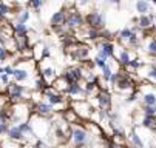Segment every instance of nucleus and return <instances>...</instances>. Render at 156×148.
<instances>
[{
	"mask_svg": "<svg viewBox=\"0 0 156 148\" xmlns=\"http://www.w3.org/2000/svg\"><path fill=\"white\" fill-rule=\"evenodd\" d=\"M6 96L9 102L17 103V102H23L25 96H31V93H28V90L23 85H20L19 82H14V83H8L6 85Z\"/></svg>",
	"mask_w": 156,
	"mask_h": 148,
	"instance_id": "obj_1",
	"label": "nucleus"
},
{
	"mask_svg": "<svg viewBox=\"0 0 156 148\" xmlns=\"http://www.w3.org/2000/svg\"><path fill=\"white\" fill-rule=\"evenodd\" d=\"M71 108L77 113V116L80 119H90L93 114H94V110H93V105L85 100V99H77V100H73L71 102Z\"/></svg>",
	"mask_w": 156,
	"mask_h": 148,
	"instance_id": "obj_2",
	"label": "nucleus"
},
{
	"mask_svg": "<svg viewBox=\"0 0 156 148\" xmlns=\"http://www.w3.org/2000/svg\"><path fill=\"white\" fill-rule=\"evenodd\" d=\"M83 23H85V17L82 15V12L79 9H76V8L66 9V22H65V25L70 29H80V28H83Z\"/></svg>",
	"mask_w": 156,
	"mask_h": 148,
	"instance_id": "obj_3",
	"label": "nucleus"
},
{
	"mask_svg": "<svg viewBox=\"0 0 156 148\" xmlns=\"http://www.w3.org/2000/svg\"><path fill=\"white\" fill-rule=\"evenodd\" d=\"M85 25L90 26V28L102 29L104 25H105V17H104V14L99 12V11H90V12L85 15Z\"/></svg>",
	"mask_w": 156,
	"mask_h": 148,
	"instance_id": "obj_4",
	"label": "nucleus"
},
{
	"mask_svg": "<svg viewBox=\"0 0 156 148\" xmlns=\"http://www.w3.org/2000/svg\"><path fill=\"white\" fill-rule=\"evenodd\" d=\"M60 76H63L68 83H79L83 79L82 67H68L63 71V74H60Z\"/></svg>",
	"mask_w": 156,
	"mask_h": 148,
	"instance_id": "obj_5",
	"label": "nucleus"
},
{
	"mask_svg": "<svg viewBox=\"0 0 156 148\" xmlns=\"http://www.w3.org/2000/svg\"><path fill=\"white\" fill-rule=\"evenodd\" d=\"M94 99L98 100V107H99L101 110L110 111V108H111V94H110L107 90H101L99 94H98Z\"/></svg>",
	"mask_w": 156,
	"mask_h": 148,
	"instance_id": "obj_6",
	"label": "nucleus"
},
{
	"mask_svg": "<svg viewBox=\"0 0 156 148\" xmlns=\"http://www.w3.org/2000/svg\"><path fill=\"white\" fill-rule=\"evenodd\" d=\"M87 137H88V134H87L85 128H80V126H74V128H73V131H71V140L74 142V146L76 148L77 146H82L87 142Z\"/></svg>",
	"mask_w": 156,
	"mask_h": 148,
	"instance_id": "obj_7",
	"label": "nucleus"
},
{
	"mask_svg": "<svg viewBox=\"0 0 156 148\" xmlns=\"http://www.w3.org/2000/svg\"><path fill=\"white\" fill-rule=\"evenodd\" d=\"M65 22H66V11L60 9V11H56L53 14V17L50 20V25H51V28L57 29L60 26H65Z\"/></svg>",
	"mask_w": 156,
	"mask_h": 148,
	"instance_id": "obj_8",
	"label": "nucleus"
},
{
	"mask_svg": "<svg viewBox=\"0 0 156 148\" xmlns=\"http://www.w3.org/2000/svg\"><path fill=\"white\" fill-rule=\"evenodd\" d=\"M12 40H14V43H16V50L17 53H22V51H25V50H30V43H28V34L25 36H22V34H14L12 36Z\"/></svg>",
	"mask_w": 156,
	"mask_h": 148,
	"instance_id": "obj_9",
	"label": "nucleus"
},
{
	"mask_svg": "<svg viewBox=\"0 0 156 148\" xmlns=\"http://www.w3.org/2000/svg\"><path fill=\"white\" fill-rule=\"evenodd\" d=\"M65 94L68 96V97H79V96H87L83 87H80L79 83H68V87H66L65 90Z\"/></svg>",
	"mask_w": 156,
	"mask_h": 148,
	"instance_id": "obj_10",
	"label": "nucleus"
},
{
	"mask_svg": "<svg viewBox=\"0 0 156 148\" xmlns=\"http://www.w3.org/2000/svg\"><path fill=\"white\" fill-rule=\"evenodd\" d=\"M17 68H14V73H12V77L16 82H23L30 77V71L27 67H22V63H16Z\"/></svg>",
	"mask_w": 156,
	"mask_h": 148,
	"instance_id": "obj_11",
	"label": "nucleus"
},
{
	"mask_svg": "<svg viewBox=\"0 0 156 148\" xmlns=\"http://www.w3.org/2000/svg\"><path fill=\"white\" fill-rule=\"evenodd\" d=\"M36 113L40 117H50L53 114V105L51 103H45V102H39L36 105Z\"/></svg>",
	"mask_w": 156,
	"mask_h": 148,
	"instance_id": "obj_12",
	"label": "nucleus"
},
{
	"mask_svg": "<svg viewBox=\"0 0 156 148\" xmlns=\"http://www.w3.org/2000/svg\"><path fill=\"white\" fill-rule=\"evenodd\" d=\"M99 50H102L108 57H115L116 56V46L111 40H102L101 39V43H99Z\"/></svg>",
	"mask_w": 156,
	"mask_h": 148,
	"instance_id": "obj_13",
	"label": "nucleus"
},
{
	"mask_svg": "<svg viewBox=\"0 0 156 148\" xmlns=\"http://www.w3.org/2000/svg\"><path fill=\"white\" fill-rule=\"evenodd\" d=\"M40 76L43 77V80H45L47 83H51L54 82V79L57 77V73H56V68H53V67H43L42 70H40Z\"/></svg>",
	"mask_w": 156,
	"mask_h": 148,
	"instance_id": "obj_14",
	"label": "nucleus"
},
{
	"mask_svg": "<svg viewBox=\"0 0 156 148\" xmlns=\"http://www.w3.org/2000/svg\"><path fill=\"white\" fill-rule=\"evenodd\" d=\"M133 59H135V54H133L128 48H122L119 53H118V60L121 65H128V62H131Z\"/></svg>",
	"mask_w": 156,
	"mask_h": 148,
	"instance_id": "obj_15",
	"label": "nucleus"
},
{
	"mask_svg": "<svg viewBox=\"0 0 156 148\" xmlns=\"http://www.w3.org/2000/svg\"><path fill=\"white\" fill-rule=\"evenodd\" d=\"M153 20H154V14H141V15L138 17V23H136V25H139L141 29H147V28L153 26V25H151Z\"/></svg>",
	"mask_w": 156,
	"mask_h": 148,
	"instance_id": "obj_16",
	"label": "nucleus"
},
{
	"mask_svg": "<svg viewBox=\"0 0 156 148\" xmlns=\"http://www.w3.org/2000/svg\"><path fill=\"white\" fill-rule=\"evenodd\" d=\"M51 87H53L56 91H59V93H65L66 87H68V82H66V79H65L63 76H57V77L54 79V82L51 83Z\"/></svg>",
	"mask_w": 156,
	"mask_h": 148,
	"instance_id": "obj_17",
	"label": "nucleus"
},
{
	"mask_svg": "<svg viewBox=\"0 0 156 148\" xmlns=\"http://www.w3.org/2000/svg\"><path fill=\"white\" fill-rule=\"evenodd\" d=\"M30 20V11L28 9H20L14 14L12 23H27Z\"/></svg>",
	"mask_w": 156,
	"mask_h": 148,
	"instance_id": "obj_18",
	"label": "nucleus"
},
{
	"mask_svg": "<svg viewBox=\"0 0 156 148\" xmlns=\"http://www.w3.org/2000/svg\"><path fill=\"white\" fill-rule=\"evenodd\" d=\"M144 68H145V73H144L145 80H147L148 83H153V85H156V67H153V65L145 67V65H144Z\"/></svg>",
	"mask_w": 156,
	"mask_h": 148,
	"instance_id": "obj_19",
	"label": "nucleus"
},
{
	"mask_svg": "<svg viewBox=\"0 0 156 148\" xmlns=\"http://www.w3.org/2000/svg\"><path fill=\"white\" fill-rule=\"evenodd\" d=\"M63 119H65V122L66 123H76L80 117L77 116V113L73 110V108H66V110H63Z\"/></svg>",
	"mask_w": 156,
	"mask_h": 148,
	"instance_id": "obj_20",
	"label": "nucleus"
},
{
	"mask_svg": "<svg viewBox=\"0 0 156 148\" xmlns=\"http://www.w3.org/2000/svg\"><path fill=\"white\" fill-rule=\"evenodd\" d=\"M12 9L11 6L5 2V0H0V19H8L11 15Z\"/></svg>",
	"mask_w": 156,
	"mask_h": 148,
	"instance_id": "obj_21",
	"label": "nucleus"
},
{
	"mask_svg": "<svg viewBox=\"0 0 156 148\" xmlns=\"http://www.w3.org/2000/svg\"><path fill=\"white\" fill-rule=\"evenodd\" d=\"M142 125L148 130L156 131V116H144L142 119Z\"/></svg>",
	"mask_w": 156,
	"mask_h": 148,
	"instance_id": "obj_22",
	"label": "nucleus"
},
{
	"mask_svg": "<svg viewBox=\"0 0 156 148\" xmlns=\"http://www.w3.org/2000/svg\"><path fill=\"white\" fill-rule=\"evenodd\" d=\"M136 11L141 14H147L150 11V3L147 2V0H138L136 2Z\"/></svg>",
	"mask_w": 156,
	"mask_h": 148,
	"instance_id": "obj_23",
	"label": "nucleus"
},
{
	"mask_svg": "<svg viewBox=\"0 0 156 148\" xmlns=\"http://www.w3.org/2000/svg\"><path fill=\"white\" fill-rule=\"evenodd\" d=\"M142 65H144L142 60H139V59H133L131 62H128V65H125V68H127V71H130V73H135V71H138Z\"/></svg>",
	"mask_w": 156,
	"mask_h": 148,
	"instance_id": "obj_24",
	"label": "nucleus"
},
{
	"mask_svg": "<svg viewBox=\"0 0 156 148\" xmlns=\"http://www.w3.org/2000/svg\"><path fill=\"white\" fill-rule=\"evenodd\" d=\"M8 134H9V139L11 140H23V133H22L20 130H19V126H14V128H11L9 131H8Z\"/></svg>",
	"mask_w": 156,
	"mask_h": 148,
	"instance_id": "obj_25",
	"label": "nucleus"
},
{
	"mask_svg": "<svg viewBox=\"0 0 156 148\" xmlns=\"http://www.w3.org/2000/svg\"><path fill=\"white\" fill-rule=\"evenodd\" d=\"M111 74H113V70H111V67L107 63L105 67H102V68H101V77H99V79H101V80H104V82H108Z\"/></svg>",
	"mask_w": 156,
	"mask_h": 148,
	"instance_id": "obj_26",
	"label": "nucleus"
},
{
	"mask_svg": "<svg viewBox=\"0 0 156 148\" xmlns=\"http://www.w3.org/2000/svg\"><path fill=\"white\" fill-rule=\"evenodd\" d=\"M142 103L144 105H150V107L156 105V93H145L142 96Z\"/></svg>",
	"mask_w": 156,
	"mask_h": 148,
	"instance_id": "obj_27",
	"label": "nucleus"
},
{
	"mask_svg": "<svg viewBox=\"0 0 156 148\" xmlns=\"http://www.w3.org/2000/svg\"><path fill=\"white\" fill-rule=\"evenodd\" d=\"M12 28H14V34H22V36L28 34L30 31L27 23H12Z\"/></svg>",
	"mask_w": 156,
	"mask_h": 148,
	"instance_id": "obj_28",
	"label": "nucleus"
},
{
	"mask_svg": "<svg viewBox=\"0 0 156 148\" xmlns=\"http://www.w3.org/2000/svg\"><path fill=\"white\" fill-rule=\"evenodd\" d=\"M133 36V31H131V28H125V29H122L121 33H119V42H122L124 45H127V42H128V39Z\"/></svg>",
	"mask_w": 156,
	"mask_h": 148,
	"instance_id": "obj_29",
	"label": "nucleus"
},
{
	"mask_svg": "<svg viewBox=\"0 0 156 148\" xmlns=\"http://www.w3.org/2000/svg\"><path fill=\"white\" fill-rule=\"evenodd\" d=\"M147 54L148 56H151V57H156V37L154 39H151L148 43H147Z\"/></svg>",
	"mask_w": 156,
	"mask_h": 148,
	"instance_id": "obj_30",
	"label": "nucleus"
},
{
	"mask_svg": "<svg viewBox=\"0 0 156 148\" xmlns=\"http://www.w3.org/2000/svg\"><path fill=\"white\" fill-rule=\"evenodd\" d=\"M130 140H131L133 145H135V148H144V142L141 140V137L136 133H131L130 134Z\"/></svg>",
	"mask_w": 156,
	"mask_h": 148,
	"instance_id": "obj_31",
	"label": "nucleus"
},
{
	"mask_svg": "<svg viewBox=\"0 0 156 148\" xmlns=\"http://www.w3.org/2000/svg\"><path fill=\"white\" fill-rule=\"evenodd\" d=\"M19 130L22 131V133H30V134H33V126L30 125V123H27V122H22L20 125H19Z\"/></svg>",
	"mask_w": 156,
	"mask_h": 148,
	"instance_id": "obj_32",
	"label": "nucleus"
},
{
	"mask_svg": "<svg viewBox=\"0 0 156 148\" xmlns=\"http://www.w3.org/2000/svg\"><path fill=\"white\" fill-rule=\"evenodd\" d=\"M9 51L5 48V45H0V60H6L9 57Z\"/></svg>",
	"mask_w": 156,
	"mask_h": 148,
	"instance_id": "obj_33",
	"label": "nucleus"
},
{
	"mask_svg": "<svg viewBox=\"0 0 156 148\" xmlns=\"http://www.w3.org/2000/svg\"><path fill=\"white\" fill-rule=\"evenodd\" d=\"M28 5H30V6H31L33 9L39 11V9H40V6L43 5V0H33V2H30Z\"/></svg>",
	"mask_w": 156,
	"mask_h": 148,
	"instance_id": "obj_34",
	"label": "nucleus"
},
{
	"mask_svg": "<svg viewBox=\"0 0 156 148\" xmlns=\"http://www.w3.org/2000/svg\"><path fill=\"white\" fill-rule=\"evenodd\" d=\"M94 63H96V67L102 68V67H105V65H107V60H105V59H102V57H99V56H96V57H94Z\"/></svg>",
	"mask_w": 156,
	"mask_h": 148,
	"instance_id": "obj_35",
	"label": "nucleus"
},
{
	"mask_svg": "<svg viewBox=\"0 0 156 148\" xmlns=\"http://www.w3.org/2000/svg\"><path fill=\"white\" fill-rule=\"evenodd\" d=\"M8 131V120H0V134Z\"/></svg>",
	"mask_w": 156,
	"mask_h": 148,
	"instance_id": "obj_36",
	"label": "nucleus"
},
{
	"mask_svg": "<svg viewBox=\"0 0 156 148\" xmlns=\"http://www.w3.org/2000/svg\"><path fill=\"white\" fill-rule=\"evenodd\" d=\"M118 76H119V73H113V74L110 76V80H108V82H110L111 87H115V83H116V80H118Z\"/></svg>",
	"mask_w": 156,
	"mask_h": 148,
	"instance_id": "obj_37",
	"label": "nucleus"
},
{
	"mask_svg": "<svg viewBox=\"0 0 156 148\" xmlns=\"http://www.w3.org/2000/svg\"><path fill=\"white\" fill-rule=\"evenodd\" d=\"M50 56H51V53H50V50L45 46L43 48V51H42V60H45V59H50Z\"/></svg>",
	"mask_w": 156,
	"mask_h": 148,
	"instance_id": "obj_38",
	"label": "nucleus"
},
{
	"mask_svg": "<svg viewBox=\"0 0 156 148\" xmlns=\"http://www.w3.org/2000/svg\"><path fill=\"white\" fill-rule=\"evenodd\" d=\"M0 80H2L5 85H8V83H9V76L5 74V73H2V74H0Z\"/></svg>",
	"mask_w": 156,
	"mask_h": 148,
	"instance_id": "obj_39",
	"label": "nucleus"
},
{
	"mask_svg": "<svg viewBox=\"0 0 156 148\" xmlns=\"http://www.w3.org/2000/svg\"><path fill=\"white\" fill-rule=\"evenodd\" d=\"M3 73L8 74V76H12V73H14V67H3Z\"/></svg>",
	"mask_w": 156,
	"mask_h": 148,
	"instance_id": "obj_40",
	"label": "nucleus"
},
{
	"mask_svg": "<svg viewBox=\"0 0 156 148\" xmlns=\"http://www.w3.org/2000/svg\"><path fill=\"white\" fill-rule=\"evenodd\" d=\"M36 146H37V148H47V145H45V143H43L42 140H37V143H36Z\"/></svg>",
	"mask_w": 156,
	"mask_h": 148,
	"instance_id": "obj_41",
	"label": "nucleus"
},
{
	"mask_svg": "<svg viewBox=\"0 0 156 148\" xmlns=\"http://www.w3.org/2000/svg\"><path fill=\"white\" fill-rule=\"evenodd\" d=\"M8 37H5L2 33H0V45H5V40H6Z\"/></svg>",
	"mask_w": 156,
	"mask_h": 148,
	"instance_id": "obj_42",
	"label": "nucleus"
},
{
	"mask_svg": "<svg viewBox=\"0 0 156 148\" xmlns=\"http://www.w3.org/2000/svg\"><path fill=\"white\" fill-rule=\"evenodd\" d=\"M108 2H110V3H115V5H119L122 0H108Z\"/></svg>",
	"mask_w": 156,
	"mask_h": 148,
	"instance_id": "obj_43",
	"label": "nucleus"
},
{
	"mask_svg": "<svg viewBox=\"0 0 156 148\" xmlns=\"http://www.w3.org/2000/svg\"><path fill=\"white\" fill-rule=\"evenodd\" d=\"M80 2H82V3H88V2H90V0H80Z\"/></svg>",
	"mask_w": 156,
	"mask_h": 148,
	"instance_id": "obj_44",
	"label": "nucleus"
},
{
	"mask_svg": "<svg viewBox=\"0 0 156 148\" xmlns=\"http://www.w3.org/2000/svg\"><path fill=\"white\" fill-rule=\"evenodd\" d=\"M151 3H153V5H156V0H151Z\"/></svg>",
	"mask_w": 156,
	"mask_h": 148,
	"instance_id": "obj_45",
	"label": "nucleus"
},
{
	"mask_svg": "<svg viewBox=\"0 0 156 148\" xmlns=\"http://www.w3.org/2000/svg\"><path fill=\"white\" fill-rule=\"evenodd\" d=\"M3 73V68H0V74H2Z\"/></svg>",
	"mask_w": 156,
	"mask_h": 148,
	"instance_id": "obj_46",
	"label": "nucleus"
},
{
	"mask_svg": "<svg viewBox=\"0 0 156 148\" xmlns=\"http://www.w3.org/2000/svg\"><path fill=\"white\" fill-rule=\"evenodd\" d=\"M30 2H33V0H27V3H30Z\"/></svg>",
	"mask_w": 156,
	"mask_h": 148,
	"instance_id": "obj_47",
	"label": "nucleus"
},
{
	"mask_svg": "<svg viewBox=\"0 0 156 148\" xmlns=\"http://www.w3.org/2000/svg\"><path fill=\"white\" fill-rule=\"evenodd\" d=\"M51 148H60V146H51Z\"/></svg>",
	"mask_w": 156,
	"mask_h": 148,
	"instance_id": "obj_48",
	"label": "nucleus"
},
{
	"mask_svg": "<svg viewBox=\"0 0 156 148\" xmlns=\"http://www.w3.org/2000/svg\"><path fill=\"white\" fill-rule=\"evenodd\" d=\"M154 20H156V15H154Z\"/></svg>",
	"mask_w": 156,
	"mask_h": 148,
	"instance_id": "obj_49",
	"label": "nucleus"
}]
</instances>
